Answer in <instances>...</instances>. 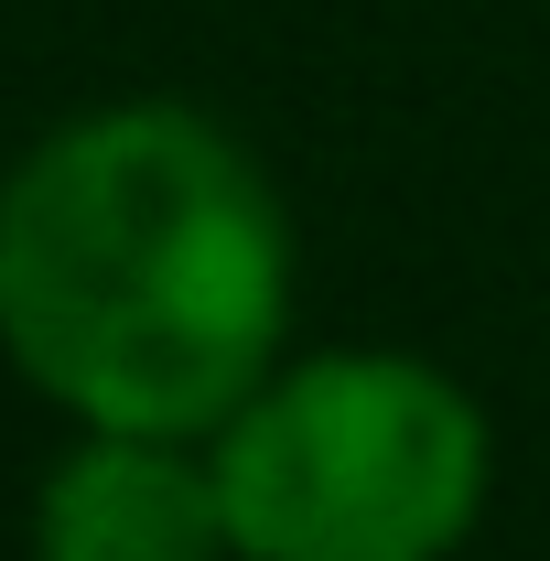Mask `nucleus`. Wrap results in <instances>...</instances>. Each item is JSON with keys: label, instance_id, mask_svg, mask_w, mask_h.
Wrapping results in <instances>:
<instances>
[{"label": "nucleus", "instance_id": "2", "mask_svg": "<svg viewBox=\"0 0 550 561\" xmlns=\"http://www.w3.org/2000/svg\"><path fill=\"white\" fill-rule=\"evenodd\" d=\"M238 561H454L496 496L485 400L411 346H313L206 432Z\"/></svg>", "mask_w": 550, "mask_h": 561}, {"label": "nucleus", "instance_id": "3", "mask_svg": "<svg viewBox=\"0 0 550 561\" xmlns=\"http://www.w3.org/2000/svg\"><path fill=\"white\" fill-rule=\"evenodd\" d=\"M33 561H238L216 454L173 432H76L33 486Z\"/></svg>", "mask_w": 550, "mask_h": 561}, {"label": "nucleus", "instance_id": "1", "mask_svg": "<svg viewBox=\"0 0 550 561\" xmlns=\"http://www.w3.org/2000/svg\"><path fill=\"white\" fill-rule=\"evenodd\" d=\"M0 356L76 432L206 443L291 356V216L184 98H108L0 173Z\"/></svg>", "mask_w": 550, "mask_h": 561}]
</instances>
